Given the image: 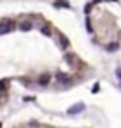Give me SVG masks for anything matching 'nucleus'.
<instances>
[{
    "label": "nucleus",
    "instance_id": "2",
    "mask_svg": "<svg viewBox=\"0 0 121 128\" xmlns=\"http://www.w3.org/2000/svg\"><path fill=\"white\" fill-rule=\"evenodd\" d=\"M56 81H58V82H62V84H68V82L72 81V77H70V76H67V74H58V76H56Z\"/></svg>",
    "mask_w": 121,
    "mask_h": 128
},
{
    "label": "nucleus",
    "instance_id": "3",
    "mask_svg": "<svg viewBox=\"0 0 121 128\" xmlns=\"http://www.w3.org/2000/svg\"><path fill=\"white\" fill-rule=\"evenodd\" d=\"M82 109H84V105H82V104H77V105H74V107H68L67 112H68V114H77V112H81Z\"/></svg>",
    "mask_w": 121,
    "mask_h": 128
},
{
    "label": "nucleus",
    "instance_id": "5",
    "mask_svg": "<svg viewBox=\"0 0 121 128\" xmlns=\"http://www.w3.org/2000/svg\"><path fill=\"white\" fill-rule=\"evenodd\" d=\"M48 82H49V76H48V74H44V76H40V77H39V84H42V86H44V84H48Z\"/></svg>",
    "mask_w": 121,
    "mask_h": 128
},
{
    "label": "nucleus",
    "instance_id": "4",
    "mask_svg": "<svg viewBox=\"0 0 121 128\" xmlns=\"http://www.w3.org/2000/svg\"><path fill=\"white\" fill-rule=\"evenodd\" d=\"M20 28H21L23 32H28V30H32V23H28V21H23V23L20 25Z\"/></svg>",
    "mask_w": 121,
    "mask_h": 128
},
{
    "label": "nucleus",
    "instance_id": "7",
    "mask_svg": "<svg viewBox=\"0 0 121 128\" xmlns=\"http://www.w3.org/2000/svg\"><path fill=\"white\" fill-rule=\"evenodd\" d=\"M60 42H62V46H63V48H68V40H67L63 35H60Z\"/></svg>",
    "mask_w": 121,
    "mask_h": 128
},
{
    "label": "nucleus",
    "instance_id": "6",
    "mask_svg": "<svg viewBox=\"0 0 121 128\" xmlns=\"http://www.w3.org/2000/svg\"><path fill=\"white\" fill-rule=\"evenodd\" d=\"M54 6H56V7H68V4L65 2V0H56Z\"/></svg>",
    "mask_w": 121,
    "mask_h": 128
},
{
    "label": "nucleus",
    "instance_id": "10",
    "mask_svg": "<svg viewBox=\"0 0 121 128\" xmlns=\"http://www.w3.org/2000/svg\"><path fill=\"white\" fill-rule=\"evenodd\" d=\"M116 74H118V79H121V67L118 68V72H116Z\"/></svg>",
    "mask_w": 121,
    "mask_h": 128
},
{
    "label": "nucleus",
    "instance_id": "8",
    "mask_svg": "<svg viewBox=\"0 0 121 128\" xmlns=\"http://www.w3.org/2000/svg\"><path fill=\"white\" fill-rule=\"evenodd\" d=\"M116 49H118V44H116V42H114V44H109V46H107V51H116Z\"/></svg>",
    "mask_w": 121,
    "mask_h": 128
},
{
    "label": "nucleus",
    "instance_id": "1",
    "mask_svg": "<svg viewBox=\"0 0 121 128\" xmlns=\"http://www.w3.org/2000/svg\"><path fill=\"white\" fill-rule=\"evenodd\" d=\"M14 28V23L6 20V21H0V35H4V34H9L11 30Z\"/></svg>",
    "mask_w": 121,
    "mask_h": 128
},
{
    "label": "nucleus",
    "instance_id": "9",
    "mask_svg": "<svg viewBox=\"0 0 121 128\" xmlns=\"http://www.w3.org/2000/svg\"><path fill=\"white\" fill-rule=\"evenodd\" d=\"M40 32H42V34H44V35H48V37H49V35H51V34H49V30H48V28H42V30H40Z\"/></svg>",
    "mask_w": 121,
    "mask_h": 128
}]
</instances>
